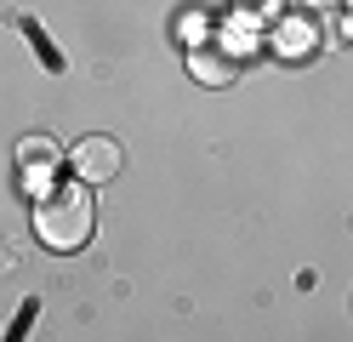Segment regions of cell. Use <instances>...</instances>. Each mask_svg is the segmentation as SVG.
I'll list each match as a JSON object with an SVG mask.
<instances>
[{
	"mask_svg": "<svg viewBox=\"0 0 353 342\" xmlns=\"http://www.w3.org/2000/svg\"><path fill=\"white\" fill-rule=\"evenodd\" d=\"M92 228H97V205L92 194H85V182H52L46 194L34 200V234L40 245H52V251H80L85 240H92Z\"/></svg>",
	"mask_w": 353,
	"mask_h": 342,
	"instance_id": "1",
	"label": "cell"
},
{
	"mask_svg": "<svg viewBox=\"0 0 353 342\" xmlns=\"http://www.w3.org/2000/svg\"><path fill=\"white\" fill-rule=\"evenodd\" d=\"M245 63H251V40H245V35H223V29L188 52L194 80H205V86H234Z\"/></svg>",
	"mask_w": 353,
	"mask_h": 342,
	"instance_id": "2",
	"label": "cell"
},
{
	"mask_svg": "<svg viewBox=\"0 0 353 342\" xmlns=\"http://www.w3.org/2000/svg\"><path fill=\"white\" fill-rule=\"evenodd\" d=\"M69 166H74V177L92 189V182H108V177H120V166H125V149L114 143V137H80V143L69 149Z\"/></svg>",
	"mask_w": 353,
	"mask_h": 342,
	"instance_id": "3",
	"label": "cell"
},
{
	"mask_svg": "<svg viewBox=\"0 0 353 342\" xmlns=\"http://www.w3.org/2000/svg\"><path fill=\"white\" fill-rule=\"evenodd\" d=\"M274 46H279V57H302L307 46H314V23L307 17H285L274 29Z\"/></svg>",
	"mask_w": 353,
	"mask_h": 342,
	"instance_id": "4",
	"label": "cell"
},
{
	"mask_svg": "<svg viewBox=\"0 0 353 342\" xmlns=\"http://www.w3.org/2000/svg\"><path fill=\"white\" fill-rule=\"evenodd\" d=\"M17 166L23 171H52L57 166V143L52 137H23V143H17Z\"/></svg>",
	"mask_w": 353,
	"mask_h": 342,
	"instance_id": "5",
	"label": "cell"
},
{
	"mask_svg": "<svg viewBox=\"0 0 353 342\" xmlns=\"http://www.w3.org/2000/svg\"><path fill=\"white\" fill-rule=\"evenodd\" d=\"M279 6H285V0H234V12L245 23H268V17H279Z\"/></svg>",
	"mask_w": 353,
	"mask_h": 342,
	"instance_id": "6",
	"label": "cell"
},
{
	"mask_svg": "<svg viewBox=\"0 0 353 342\" xmlns=\"http://www.w3.org/2000/svg\"><path fill=\"white\" fill-rule=\"evenodd\" d=\"M307 12H330V6H342V0H302Z\"/></svg>",
	"mask_w": 353,
	"mask_h": 342,
	"instance_id": "7",
	"label": "cell"
},
{
	"mask_svg": "<svg viewBox=\"0 0 353 342\" xmlns=\"http://www.w3.org/2000/svg\"><path fill=\"white\" fill-rule=\"evenodd\" d=\"M0 274H6V251H0Z\"/></svg>",
	"mask_w": 353,
	"mask_h": 342,
	"instance_id": "8",
	"label": "cell"
}]
</instances>
